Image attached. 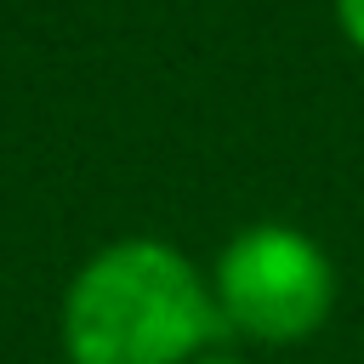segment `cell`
Returning a JSON list of instances; mask_svg holds the SVG:
<instances>
[{"instance_id":"2","label":"cell","mask_w":364,"mask_h":364,"mask_svg":"<svg viewBox=\"0 0 364 364\" xmlns=\"http://www.w3.org/2000/svg\"><path fill=\"white\" fill-rule=\"evenodd\" d=\"M216 290H222V313L239 330L262 341H296L318 330V318L330 313L336 279L313 239L290 228H250L228 245L216 267Z\"/></svg>"},{"instance_id":"1","label":"cell","mask_w":364,"mask_h":364,"mask_svg":"<svg viewBox=\"0 0 364 364\" xmlns=\"http://www.w3.org/2000/svg\"><path fill=\"white\" fill-rule=\"evenodd\" d=\"M63 330L74 364H176L216 336V307L176 250L131 239L74 279Z\"/></svg>"},{"instance_id":"3","label":"cell","mask_w":364,"mask_h":364,"mask_svg":"<svg viewBox=\"0 0 364 364\" xmlns=\"http://www.w3.org/2000/svg\"><path fill=\"white\" fill-rule=\"evenodd\" d=\"M341 23H347V34L364 46V0H341Z\"/></svg>"},{"instance_id":"4","label":"cell","mask_w":364,"mask_h":364,"mask_svg":"<svg viewBox=\"0 0 364 364\" xmlns=\"http://www.w3.org/2000/svg\"><path fill=\"white\" fill-rule=\"evenodd\" d=\"M205 364H228V358H205Z\"/></svg>"}]
</instances>
